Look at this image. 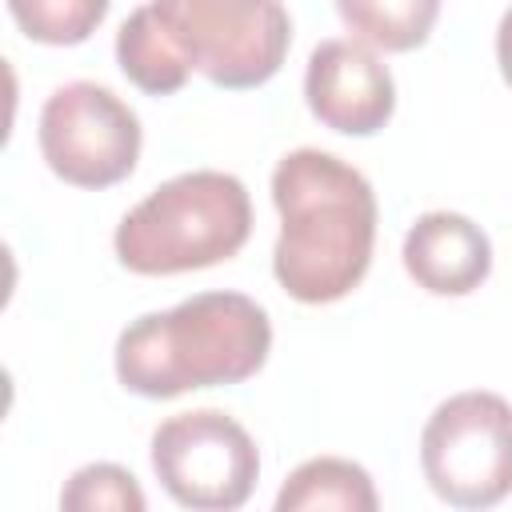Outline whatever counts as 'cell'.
<instances>
[{"instance_id":"6da1fadb","label":"cell","mask_w":512,"mask_h":512,"mask_svg":"<svg viewBox=\"0 0 512 512\" xmlns=\"http://www.w3.org/2000/svg\"><path fill=\"white\" fill-rule=\"evenodd\" d=\"M272 204L280 212L272 248L280 288L300 304L348 296L376 244V192L364 172L332 152L296 148L272 172Z\"/></svg>"},{"instance_id":"7a4b0ae2","label":"cell","mask_w":512,"mask_h":512,"mask_svg":"<svg viewBox=\"0 0 512 512\" xmlns=\"http://www.w3.org/2000/svg\"><path fill=\"white\" fill-rule=\"evenodd\" d=\"M272 348L268 312L244 292H200L168 312L132 320L116 340V376L128 392L172 400L188 388L240 384Z\"/></svg>"},{"instance_id":"3957f363","label":"cell","mask_w":512,"mask_h":512,"mask_svg":"<svg viewBox=\"0 0 512 512\" xmlns=\"http://www.w3.org/2000/svg\"><path fill=\"white\" fill-rule=\"evenodd\" d=\"M252 232L248 188L232 172L200 168L152 188L116 228V256L128 272L172 276L212 268L244 248Z\"/></svg>"},{"instance_id":"277c9868","label":"cell","mask_w":512,"mask_h":512,"mask_svg":"<svg viewBox=\"0 0 512 512\" xmlns=\"http://www.w3.org/2000/svg\"><path fill=\"white\" fill-rule=\"evenodd\" d=\"M420 468L452 508H492L512 492V404L496 392L448 396L420 432Z\"/></svg>"},{"instance_id":"5b68a950","label":"cell","mask_w":512,"mask_h":512,"mask_svg":"<svg viewBox=\"0 0 512 512\" xmlns=\"http://www.w3.org/2000/svg\"><path fill=\"white\" fill-rule=\"evenodd\" d=\"M196 72L220 88H256L272 80L292 44V20L280 0H152Z\"/></svg>"},{"instance_id":"8992f818","label":"cell","mask_w":512,"mask_h":512,"mask_svg":"<svg viewBox=\"0 0 512 512\" xmlns=\"http://www.w3.org/2000/svg\"><path fill=\"white\" fill-rule=\"evenodd\" d=\"M152 472L164 492L196 512L240 508L260 476L252 436L216 408L176 412L152 436Z\"/></svg>"},{"instance_id":"52a82bcc","label":"cell","mask_w":512,"mask_h":512,"mask_svg":"<svg viewBox=\"0 0 512 512\" xmlns=\"http://www.w3.org/2000/svg\"><path fill=\"white\" fill-rule=\"evenodd\" d=\"M40 152L60 180L76 188H108L136 168L140 120L112 88L72 80L44 100Z\"/></svg>"},{"instance_id":"ba28073f","label":"cell","mask_w":512,"mask_h":512,"mask_svg":"<svg viewBox=\"0 0 512 512\" xmlns=\"http://www.w3.org/2000/svg\"><path fill=\"white\" fill-rule=\"evenodd\" d=\"M304 100L312 116L344 136H372L392 120L396 84L388 64L360 40H324L308 56Z\"/></svg>"},{"instance_id":"9c48e42d","label":"cell","mask_w":512,"mask_h":512,"mask_svg":"<svg viewBox=\"0 0 512 512\" xmlns=\"http://www.w3.org/2000/svg\"><path fill=\"white\" fill-rule=\"evenodd\" d=\"M404 268L432 296H468L492 272V244L460 212H424L404 236Z\"/></svg>"},{"instance_id":"30bf717a","label":"cell","mask_w":512,"mask_h":512,"mask_svg":"<svg viewBox=\"0 0 512 512\" xmlns=\"http://www.w3.org/2000/svg\"><path fill=\"white\" fill-rule=\"evenodd\" d=\"M116 60H120V72L148 96L180 92L188 84V72H192V60L184 56L180 40L172 36V28L160 20V12L152 4L136 8L120 24Z\"/></svg>"},{"instance_id":"8fae6325","label":"cell","mask_w":512,"mask_h":512,"mask_svg":"<svg viewBox=\"0 0 512 512\" xmlns=\"http://www.w3.org/2000/svg\"><path fill=\"white\" fill-rule=\"evenodd\" d=\"M376 488H372V476L352 464V460H340V456H316V460H304L280 488L276 496V512H324V508H336V512H376Z\"/></svg>"},{"instance_id":"7c38bea8","label":"cell","mask_w":512,"mask_h":512,"mask_svg":"<svg viewBox=\"0 0 512 512\" xmlns=\"http://www.w3.org/2000/svg\"><path fill=\"white\" fill-rule=\"evenodd\" d=\"M348 32L384 52H412L428 40L440 0H336Z\"/></svg>"},{"instance_id":"4fadbf2b","label":"cell","mask_w":512,"mask_h":512,"mask_svg":"<svg viewBox=\"0 0 512 512\" xmlns=\"http://www.w3.org/2000/svg\"><path fill=\"white\" fill-rule=\"evenodd\" d=\"M108 4L112 0H8V12L28 40L64 48L88 40L108 16Z\"/></svg>"},{"instance_id":"5bb4252c","label":"cell","mask_w":512,"mask_h":512,"mask_svg":"<svg viewBox=\"0 0 512 512\" xmlns=\"http://www.w3.org/2000/svg\"><path fill=\"white\" fill-rule=\"evenodd\" d=\"M144 492L136 476L120 464H84L60 492V508L68 512H144Z\"/></svg>"},{"instance_id":"9a60e30c","label":"cell","mask_w":512,"mask_h":512,"mask_svg":"<svg viewBox=\"0 0 512 512\" xmlns=\"http://www.w3.org/2000/svg\"><path fill=\"white\" fill-rule=\"evenodd\" d=\"M496 60H500V72L512 88V8L500 16V28H496Z\"/></svg>"}]
</instances>
